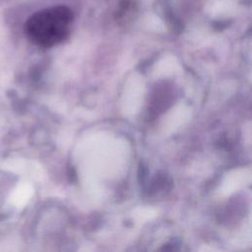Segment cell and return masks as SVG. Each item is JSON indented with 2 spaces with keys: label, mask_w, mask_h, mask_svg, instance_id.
<instances>
[{
  "label": "cell",
  "mask_w": 252,
  "mask_h": 252,
  "mask_svg": "<svg viewBox=\"0 0 252 252\" xmlns=\"http://www.w3.org/2000/svg\"><path fill=\"white\" fill-rule=\"evenodd\" d=\"M73 13L66 6H54L34 13L25 25L27 36L41 47H52L69 34Z\"/></svg>",
  "instance_id": "cell-1"
}]
</instances>
